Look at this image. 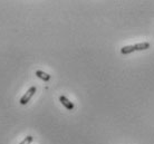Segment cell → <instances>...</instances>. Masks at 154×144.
I'll return each mask as SVG.
<instances>
[{"label":"cell","instance_id":"cell-2","mask_svg":"<svg viewBox=\"0 0 154 144\" xmlns=\"http://www.w3.org/2000/svg\"><path fill=\"white\" fill-rule=\"evenodd\" d=\"M59 102H60L63 105H64V107L67 109L68 111H73L74 107H75L73 104V102H70L69 100L66 97V96H64V95H62V96L59 97Z\"/></svg>","mask_w":154,"mask_h":144},{"label":"cell","instance_id":"cell-3","mask_svg":"<svg viewBox=\"0 0 154 144\" xmlns=\"http://www.w3.org/2000/svg\"><path fill=\"white\" fill-rule=\"evenodd\" d=\"M35 74L37 77L42 79L44 82H48V81H50V75L45 73V72H42V70H36Z\"/></svg>","mask_w":154,"mask_h":144},{"label":"cell","instance_id":"cell-6","mask_svg":"<svg viewBox=\"0 0 154 144\" xmlns=\"http://www.w3.org/2000/svg\"><path fill=\"white\" fill-rule=\"evenodd\" d=\"M32 140H34V137L31 136V135H28V136L25 137L23 142H20L19 144H30L31 142H32Z\"/></svg>","mask_w":154,"mask_h":144},{"label":"cell","instance_id":"cell-5","mask_svg":"<svg viewBox=\"0 0 154 144\" xmlns=\"http://www.w3.org/2000/svg\"><path fill=\"white\" fill-rule=\"evenodd\" d=\"M135 46V51H145L147 48H150V43H140L134 45Z\"/></svg>","mask_w":154,"mask_h":144},{"label":"cell","instance_id":"cell-4","mask_svg":"<svg viewBox=\"0 0 154 144\" xmlns=\"http://www.w3.org/2000/svg\"><path fill=\"white\" fill-rule=\"evenodd\" d=\"M133 51H135V46L134 45H132V46H124L121 48V53L123 55H127V54H131Z\"/></svg>","mask_w":154,"mask_h":144},{"label":"cell","instance_id":"cell-1","mask_svg":"<svg viewBox=\"0 0 154 144\" xmlns=\"http://www.w3.org/2000/svg\"><path fill=\"white\" fill-rule=\"evenodd\" d=\"M36 90H37V88H36V86H31L30 88L26 92V93L23 94V96L21 98H20V104L21 105H26V104H28V102L30 101L31 97L35 95Z\"/></svg>","mask_w":154,"mask_h":144}]
</instances>
